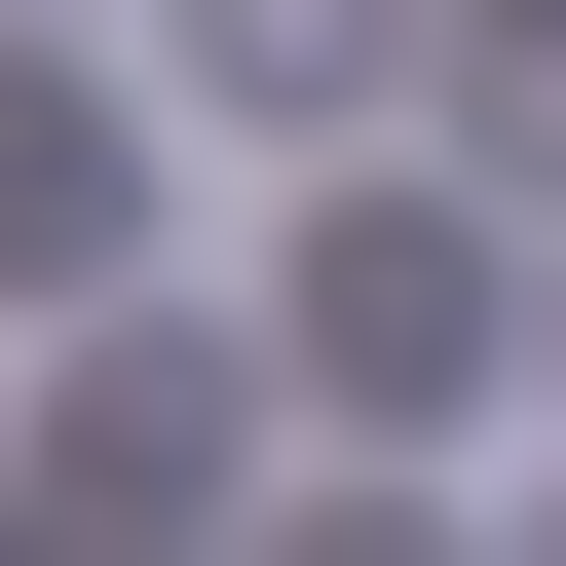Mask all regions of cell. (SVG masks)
Wrapping results in <instances>:
<instances>
[{"instance_id":"1","label":"cell","mask_w":566,"mask_h":566,"mask_svg":"<svg viewBox=\"0 0 566 566\" xmlns=\"http://www.w3.org/2000/svg\"><path fill=\"white\" fill-rule=\"evenodd\" d=\"M491 303H528V264H491L453 189H340V227H303V303H264V378H303V416H453Z\"/></svg>"},{"instance_id":"2","label":"cell","mask_w":566,"mask_h":566,"mask_svg":"<svg viewBox=\"0 0 566 566\" xmlns=\"http://www.w3.org/2000/svg\"><path fill=\"white\" fill-rule=\"evenodd\" d=\"M416 76H453V0H189V114H264V151H340Z\"/></svg>"},{"instance_id":"3","label":"cell","mask_w":566,"mask_h":566,"mask_svg":"<svg viewBox=\"0 0 566 566\" xmlns=\"http://www.w3.org/2000/svg\"><path fill=\"white\" fill-rule=\"evenodd\" d=\"M114 227H151V114H114V76H0V264H39V303H76Z\"/></svg>"},{"instance_id":"4","label":"cell","mask_w":566,"mask_h":566,"mask_svg":"<svg viewBox=\"0 0 566 566\" xmlns=\"http://www.w3.org/2000/svg\"><path fill=\"white\" fill-rule=\"evenodd\" d=\"M264 566H453V528H378V491H303V528H264Z\"/></svg>"},{"instance_id":"5","label":"cell","mask_w":566,"mask_h":566,"mask_svg":"<svg viewBox=\"0 0 566 566\" xmlns=\"http://www.w3.org/2000/svg\"><path fill=\"white\" fill-rule=\"evenodd\" d=\"M491 566H566V491H528V528H491Z\"/></svg>"}]
</instances>
